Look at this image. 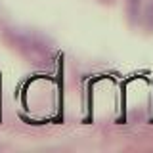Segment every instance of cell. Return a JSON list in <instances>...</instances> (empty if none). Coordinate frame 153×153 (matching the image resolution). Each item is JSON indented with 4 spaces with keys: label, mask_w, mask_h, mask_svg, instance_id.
<instances>
[]
</instances>
